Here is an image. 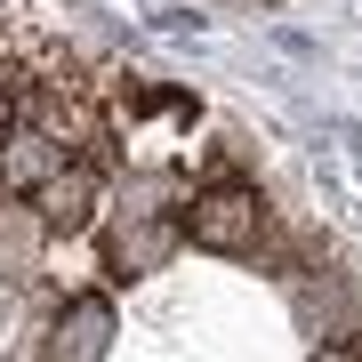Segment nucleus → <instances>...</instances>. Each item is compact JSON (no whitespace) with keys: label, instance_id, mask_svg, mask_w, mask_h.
Wrapping results in <instances>:
<instances>
[{"label":"nucleus","instance_id":"nucleus-5","mask_svg":"<svg viewBox=\"0 0 362 362\" xmlns=\"http://www.w3.org/2000/svg\"><path fill=\"white\" fill-rule=\"evenodd\" d=\"M169 250H177V226L169 218H137V226L113 233V274H153Z\"/></svg>","mask_w":362,"mask_h":362},{"label":"nucleus","instance_id":"nucleus-2","mask_svg":"<svg viewBox=\"0 0 362 362\" xmlns=\"http://www.w3.org/2000/svg\"><path fill=\"white\" fill-rule=\"evenodd\" d=\"M65 161H73L65 145H57L49 129H33V121H25L16 137H0V194H25V202H33V194H40V185H49Z\"/></svg>","mask_w":362,"mask_h":362},{"label":"nucleus","instance_id":"nucleus-6","mask_svg":"<svg viewBox=\"0 0 362 362\" xmlns=\"http://www.w3.org/2000/svg\"><path fill=\"white\" fill-rule=\"evenodd\" d=\"M314 362H362V338H338V346H322Z\"/></svg>","mask_w":362,"mask_h":362},{"label":"nucleus","instance_id":"nucleus-4","mask_svg":"<svg viewBox=\"0 0 362 362\" xmlns=\"http://www.w3.org/2000/svg\"><path fill=\"white\" fill-rule=\"evenodd\" d=\"M105 338H113V306L105 298H73L57 314V330H49V362H97Z\"/></svg>","mask_w":362,"mask_h":362},{"label":"nucleus","instance_id":"nucleus-1","mask_svg":"<svg viewBox=\"0 0 362 362\" xmlns=\"http://www.w3.org/2000/svg\"><path fill=\"white\" fill-rule=\"evenodd\" d=\"M177 233H185V242H202V250H258V242H266V202L250 194V185L218 177V185H202V194L185 202Z\"/></svg>","mask_w":362,"mask_h":362},{"label":"nucleus","instance_id":"nucleus-3","mask_svg":"<svg viewBox=\"0 0 362 362\" xmlns=\"http://www.w3.org/2000/svg\"><path fill=\"white\" fill-rule=\"evenodd\" d=\"M97 185H105V177H97V161H65V169H57V177L33 194L40 226H57V233H81V226H89V209H97Z\"/></svg>","mask_w":362,"mask_h":362}]
</instances>
